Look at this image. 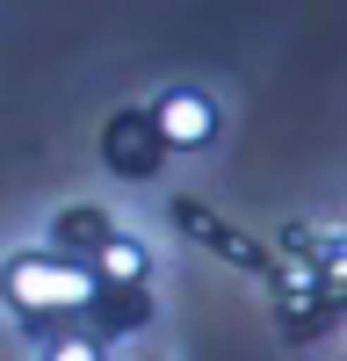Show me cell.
I'll return each instance as SVG.
<instances>
[{"label":"cell","mask_w":347,"mask_h":361,"mask_svg":"<svg viewBox=\"0 0 347 361\" xmlns=\"http://www.w3.org/2000/svg\"><path fill=\"white\" fill-rule=\"evenodd\" d=\"M95 267L73 260V253H44V246H29V253H8L0 260V296H8V311L15 318H87V304H95Z\"/></svg>","instance_id":"obj_1"},{"label":"cell","mask_w":347,"mask_h":361,"mask_svg":"<svg viewBox=\"0 0 347 361\" xmlns=\"http://www.w3.org/2000/svg\"><path fill=\"white\" fill-rule=\"evenodd\" d=\"M102 159H109L116 180H152L166 166V137L152 123V109H116L102 123Z\"/></svg>","instance_id":"obj_2"},{"label":"cell","mask_w":347,"mask_h":361,"mask_svg":"<svg viewBox=\"0 0 347 361\" xmlns=\"http://www.w3.org/2000/svg\"><path fill=\"white\" fill-rule=\"evenodd\" d=\"M152 123L166 137V152H202V145L217 137V102L202 94V87H166L152 102Z\"/></svg>","instance_id":"obj_3"},{"label":"cell","mask_w":347,"mask_h":361,"mask_svg":"<svg viewBox=\"0 0 347 361\" xmlns=\"http://www.w3.org/2000/svg\"><path fill=\"white\" fill-rule=\"evenodd\" d=\"M87 325H95V340H130V333L152 325V296H145V289H95Z\"/></svg>","instance_id":"obj_4"},{"label":"cell","mask_w":347,"mask_h":361,"mask_svg":"<svg viewBox=\"0 0 347 361\" xmlns=\"http://www.w3.org/2000/svg\"><path fill=\"white\" fill-rule=\"evenodd\" d=\"M109 238H116L109 209H58V224H51V246H58V253H73V260H95Z\"/></svg>","instance_id":"obj_5"},{"label":"cell","mask_w":347,"mask_h":361,"mask_svg":"<svg viewBox=\"0 0 347 361\" xmlns=\"http://www.w3.org/2000/svg\"><path fill=\"white\" fill-rule=\"evenodd\" d=\"M87 267H95V282H102V289H145V275H152V253H145L138 238L116 231V238H109V246L87 260Z\"/></svg>","instance_id":"obj_6"},{"label":"cell","mask_w":347,"mask_h":361,"mask_svg":"<svg viewBox=\"0 0 347 361\" xmlns=\"http://www.w3.org/2000/svg\"><path fill=\"white\" fill-rule=\"evenodd\" d=\"M44 361H102V340L95 333H66V340H51Z\"/></svg>","instance_id":"obj_7"}]
</instances>
